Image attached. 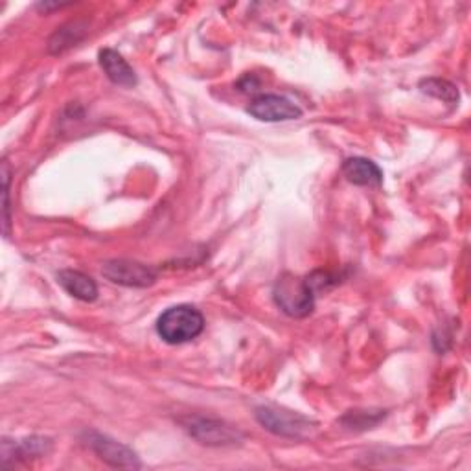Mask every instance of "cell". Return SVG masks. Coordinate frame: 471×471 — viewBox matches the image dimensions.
Wrapping results in <instances>:
<instances>
[{"mask_svg":"<svg viewBox=\"0 0 471 471\" xmlns=\"http://www.w3.org/2000/svg\"><path fill=\"white\" fill-rule=\"evenodd\" d=\"M205 329V319L199 309L188 304L166 309L157 320V331L168 345H182L199 338Z\"/></svg>","mask_w":471,"mask_h":471,"instance_id":"cell-1","label":"cell"},{"mask_svg":"<svg viewBox=\"0 0 471 471\" xmlns=\"http://www.w3.org/2000/svg\"><path fill=\"white\" fill-rule=\"evenodd\" d=\"M277 306L289 317L302 319L308 317L315 308V291L309 282L295 275H282L273 289Z\"/></svg>","mask_w":471,"mask_h":471,"instance_id":"cell-2","label":"cell"},{"mask_svg":"<svg viewBox=\"0 0 471 471\" xmlns=\"http://www.w3.org/2000/svg\"><path fill=\"white\" fill-rule=\"evenodd\" d=\"M102 275L113 284L125 288H148L157 280V275L152 267L132 260L105 261L102 267Z\"/></svg>","mask_w":471,"mask_h":471,"instance_id":"cell-3","label":"cell"},{"mask_svg":"<svg viewBox=\"0 0 471 471\" xmlns=\"http://www.w3.org/2000/svg\"><path fill=\"white\" fill-rule=\"evenodd\" d=\"M249 114L261 122H289L302 116V109L277 94H261L249 105Z\"/></svg>","mask_w":471,"mask_h":471,"instance_id":"cell-4","label":"cell"},{"mask_svg":"<svg viewBox=\"0 0 471 471\" xmlns=\"http://www.w3.org/2000/svg\"><path fill=\"white\" fill-rule=\"evenodd\" d=\"M256 418L265 429L280 437L300 438L309 431V420H306L304 417L288 411H279L273 407H258Z\"/></svg>","mask_w":471,"mask_h":471,"instance_id":"cell-5","label":"cell"},{"mask_svg":"<svg viewBox=\"0 0 471 471\" xmlns=\"http://www.w3.org/2000/svg\"><path fill=\"white\" fill-rule=\"evenodd\" d=\"M188 433L207 446H232L241 440V433L231 426L209 418H190L186 424Z\"/></svg>","mask_w":471,"mask_h":471,"instance_id":"cell-6","label":"cell"},{"mask_svg":"<svg viewBox=\"0 0 471 471\" xmlns=\"http://www.w3.org/2000/svg\"><path fill=\"white\" fill-rule=\"evenodd\" d=\"M87 444L102 460L114 467H141V460L134 451L105 435L91 431L87 433Z\"/></svg>","mask_w":471,"mask_h":471,"instance_id":"cell-7","label":"cell"},{"mask_svg":"<svg viewBox=\"0 0 471 471\" xmlns=\"http://www.w3.org/2000/svg\"><path fill=\"white\" fill-rule=\"evenodd\" d=\"M100 66L103 69L105 76L120 87H134L139 83L132 66L116 50L103 48L100 52Z\"/></svg>","mask_w":471,"mask_h":471,"instance_id":"cell-8","label":"cell"},{"mask_svg":"<svg viewBox=\"0 0 471 471\" xmlns=\"http://www.w3.org/2000/svg\"><path fill=\"white\" fill-rule=\"evenodd\" d=\"M59 286L69 293L71 297L83 300V302H94L98 299V286L96 282L82 273V271H73V269H66L57 275Z\"/></svg>","mask_w":471,"mask_h":471,"instance_id":"cell-9","label":"cell"},{"mask_svg":"<svg viewBox=\"0 0 471 471\" xmlns=\"http://www.w3.org/2000/svg\"><path fill=\"white\" fill-rule=\"evenodd\" d=\"M343 173L352 184L358 186H381L383 182V172L379 166L361 157L347 159L343 162Z\"/></svg>","mask_w":471,"mask_h":471,"instance_id":"cell-10","label":"cell"},{"mask_svg":"<svg viewBox=\"0 0 471 471\" xmlns=\"http://www.w3.org/2000/svg\"><path fill=\"white\" fill-rule=\"evenodd\" d=\"M420 91L424 94H429L433 98H438L446 103H458L460 100V94H458V89L456 85H453L451 82L447 80H442V78H427V80H422L420 82Z\"/></svg>","mask_w":471,"mask_h":471,"instance_id":"cell-11","label":"cell"},{"mask_svg":"<svg viewBox=\"0 0 471 471\" xmlns=\"http://www.w3.org/2000/svg\"><path fill=\"white\" fill-rule=\"evenodd\" d=\"M52 447V442L48 438L32 437L26 440L14 442V455L19 458H30V456H41L46 455Z\"/></svg>","mask_w":471,"mask_h":471,"instance_id":"cell-12","label":"cell"},{"mask_svg":"<svg viewBox=\"0 0 471 471\" xmlns=\"http://www.w3.org/2000/svg\"><path fill=\"white\" fill-rule=\"evenodd\" d=\"M78 32H80L78 28L73 32V30H66V26L61 28L59 32H55V35L50 39V52L52 54H61L64 48L73 46L82 37V35H76Z\"/></svg>","mask_w":471,"mask_h":471,"instance_id":"cell-13","label":"cell"},{"mask_svg":"<svg viewBox=\"0 0 471 471\" xmlns=\"http://www.w3.org/2000/svg\"><path fill=\"white\" fill-rule=\"evenodd\" d=\"M3 177H5V234L10 231V166L3 162Z\"/></svg>","mask_w":471,"mask_h":471,"instance_id":"cell-14","label":"cell"}]
</instances>
